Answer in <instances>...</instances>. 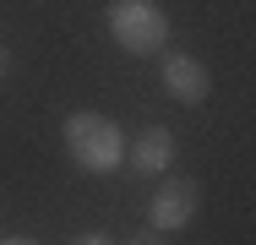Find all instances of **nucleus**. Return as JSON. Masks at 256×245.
Instances as JSON below:
<instances>
[{"label": "nucleus", "mask_w": 256, "mask_h": 245, "mask_svg": "<svg viewBox=\"0 0 256 245\" xmlns=\"http://www.w3.org/2000/svg\"><path fill=\"white\" fill-rule=\"evenodd\" d=\"M164 88H169V98H180V104H202L207 88H212V76H207L202 60H191V54H169V60H164Z\"/></svg>", "instance_id": "20e7f679"}, {"label": "nucleus", "mask_w": 256, "mask_h": 245, "mask_svg": "<svg viewBox=\"0 0 256 245\" xmlns=\"http://www.w3.org/2000/svg\"><path fill=\"white\" fill-rule=\"evenodd\" d=\"M164 240H169V234H158L153 224H148V229H136V234H131V245H164Z\"/></svg>", "instance_id": "423d86ee"}, {"label": "nucleus", "mask_w": 256, "mask_h": 245, "mask_svg": "<svg viewBox=\"0 0 256 245\" xmlns=\"http://www.w3.org/2000/svg\"><path fill=\"white\" fill-rule=\"evenodd\" d=\"M109 33L131 54H158L169 44V16H164L158 0H114L109 6Z\"/></svg>", "instance_id": "f03ea898"}, {"label": "nucleus", "mask_w": 256, "mask_h": 245, "mask_svg": "<svg viewBox=\"0 0 256 245\" xmlns=\"http://www.w3.org/2000/svg\"><path fill=\"white\" fill-rule=\"evenodd\" d=\"M169 164H174V136H169V126H148V131H136L131 169H136V174H169Z\"/></svg>", "instance_id": "39448f33"}, {"label": "nucleus", "mask_w": 256, "mask_h": 245, "mask_svg": "<svg viewBox=\"0 0 256 245\" xmlns=\"http://www.w3.org/2000/svg\"><path fill=\"white\" fill-rule=\"evenodd\" d=\"M6 66H11V54H6V44H0V76H6Z\"/></svg>", "instance_id": "1a4fd4ad"}, {"label": "nucleus", "mask_w": 256, "mask_h": 245, "mask_svg": "<svg viewBox=\"0 0 256 245\" xmlns=\"http://www.w3.org/2000/svg\"><path fill=\"white\" fill-rule=\"evenodd\" d=\"M66 152L82 164V169H120V158H126V136H120V126L109 120V114H93V109H76L71 120H66Z\"/></svg>", "instance_id": "f257e3e1"}, {"label": "nucleus", "mask_w": 256, "mask_h": 245, "mask_svg": "<svg viewBox=\"0 0 256 245\" xmlns=\"http://www.w3.org/2000/svg\"><path fill=\"white\" fill-rule=\"evenodd\" d=\"M0 245H38V240H28V234H11V240H0Z\"/></svg>", "instance_id": "6e6552de"}, {"label": "nucleus", "mask_w": 256, "mask_h": 245, "mask_svg": "<svg viewBox=\"0 0 256 245\" xmlns=\"http://www.w3.org/2000/svg\"><path fill=\"white\" fill-rule=\"evenodd\" d=\"M71 245H114V234H104V229H93V234H76Z\"/></svg>", "instance_id": "0eeeda50"}, {"label": "nucleus", "mask_w": 256, "mask_h": 245, "mask_svg": "<svg viewBox=\"0 0 256 245\" xmlns=\"http://www.w3.org/2000/svg\"><path fill=\"white\" fill-rule=\"evenodd\" d=\"M196 202H202L196 180H186V174H164L158 191H153V202H148V218H153L158 234H174V229H186V224L196 218Z\"/></svg>", "instance_id": "7ed1b4c3"}]
</instances>
